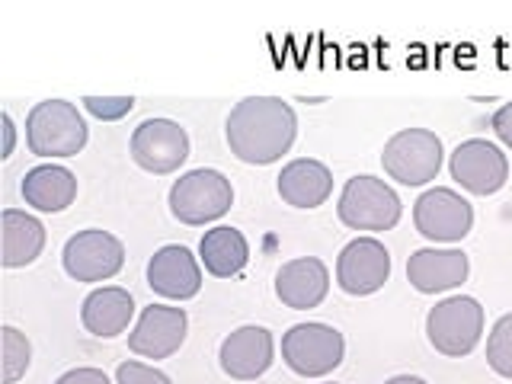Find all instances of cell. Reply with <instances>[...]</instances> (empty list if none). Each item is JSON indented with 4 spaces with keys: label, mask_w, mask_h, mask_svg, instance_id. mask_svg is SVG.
<instances>
[{
    "label": "cell",
    "mask_w": 512,
    "mask_h": 384,
    "mask_svg": "<svg viewBox=\"0 0 512 384\" xmlns=\"http://www.w3.org/2000/svg\"><path fill=\"white\" fill-rule=\"evenodd\" d=\"M295 135L298 116L279 96H247L231 109L228 125H224L231 154L240 164L253 167L276 164L295 144Z\"/></svg>",
    "instance_id": "1"
},
{
    "label": "cell",
    "mask_w": 512,
    "mask_h": 384,
    "mask_svg": "<svg viewBox=\"0 0 512 384\" xmlns=\"http://www.w3.org/2000/svg\"><path fill=\"white\" fill-rule=\"evenodd\" d=\"M26 144L39 157H74L87 144V122L68 100H42L26 116Z\"/></svg>",
    "instance_id": "2"
},
{
    "label": "cell",
    "mask_w": 512,
    "mask_h": 384,
    "mask_svg": "<svg viewBox=\"0 0 512 384\" xmlns=\"http://www.w3.org/2000/svg\"><path fill=\"white\" fill-rule=\"evenodd\" d=\"M234 205V186L221 170L199 167L183 173L170 189V212L183 224H208L228 215Z\"/></svg>",
    "instance_id": "3"
},
{
    "label": "cell",
    "mask_w": 512,
    "mask_h": 384,
    "mask_svg": "<svg viewBox=\"0 0 512 384\" xmlns=\"http://www.w3.org/2000/svg\"><path fill=\"white\" fill-rule=\"evenodd\" d=\"M480 333H484V308H480L477 298L468 295L439 301L426 317V336L432 349L448 359H461L474 352Z\"/></svg>",
    "instance_id": "4"
},
{
    "label": "cell",
    "mask_w": 512,
    "mask_h": 384,
    "mask_svg": "<svg viewBox=\"0 0 512 384\" xmlns=\"http://www.w3.org/2000/svg\"><path fill=\"white\" fill-rule=\"evenodd\" d=\"M384 173L404 186H426L442 170V141L429 128H404L381 151Z\"/></svg>",
    "instance_id": "5"
},
{
    "label": "cell",
    "mask_w": 512,
    "mask_h": 384,
    "mask_svg": "<svg viewBox=\"0 0 512 384\" xmlns=\"http://www.w3.org/2000/svg\"><path fill=\"white\" fill-rule=\"evenodd\" d=\"M336 215L352 231H391L400 221V196L378 176H352L343 186Z\"/></svg>",
    "instance_id": "6"
},
{
    "label": "cell",
    "mask_w": 512,
    "mask_h": 384,
    "mask_svg": "<svg viewBox=\"0 0 512 384\" xmlns=\"http://www.w3.org/2000/svg\"><path fill=\"white\" fill-rule=\"evenodd\" d=\"M346 356L343 333L330 324H295L282 336V359L301 378H324Z\"/></svg>",
    "instance_id": "7"
},
{
    "label": "cell",
    "mask_w": 512,
    "mask_h": 384,
    "mask_svg": "<svg viewBox=\"0 0 512 384\" xmlns=\"http://www.w3.org/2000/svg\"><path fill=\"white\" fill-rule=\"evenodd\" d=\"M413 224L426 240L436 244H458L474 228V208L468 199H461L455 189H426L413 202Z\"/></svg>",
    "instance_id": "8"
},
{
    "label": "cell",
    "mask_w": 512,
    "mask_h": 384,
    "mask_svg": "<svg viewBox=\"0 0 512 384\" xmlns=\"http://www.w3.org/2000/svg\"><path fill=\"white\" fill-rule=\"evenodd\" d=\"M64 272L77 282H106L125 266V247L116 234L87 228L77 231L61 253Z\"/></svg>",
    "instance_id": "9"
},
{
    "label": "cell",
    "mask_w": 512,
    "mask_h": 384,
    "mask_svg": "<svg viewBox=\"0 0 512 384\" xmlns=\"http://www.w3.org/2000/svg\"><path fill=\"white\" fill-rule=\"evenodd\" d=\"M189 157V135L173 119H144L132 132V160L148 173H173Z\"/></svg>",
    "instance_id": "10"
},
{
    "label": "cell",
    "mask_w": 512,
    "mask_h": 384,
    "mask_svg": "<svg viewBox=\"0 0 512 384\" xmlns=\"http://www.w3.org/2000/svg\"><path fill=\"white\" fill-rule=\"evenodd\" d=\"M448 170H452V180H458L461 189L474 192V196H493V192H500L509 180L506 154L496 148L493 141H484V138L461 141L452 154Z\"/></svg>",
    "instance_id": "11"
},
{
    "label": "cell",
    "mask_w": 512,
    "mask_h": 384,
    "mask_svg": "<svg viewBox=\"0 0 512 384\" xmlns=\"http://www.w3.org/2000/svg\"><path fill=\"white\" fill-rule=\"evenodd\" d=\"M391 276V253L375 237H356L336 260V285L346 295H375Z\"/></svg>",
    "instance_id": "12"
},
{
    "label": "cell",
    "mask_w": 512,
    "mask_h": 384,
    "mask_svg": "<svg viewBox=\"0 0 512 384\" xmlns=\"http://www.w3.org/2000/svg\"><path fill=\"white\" fill-rule=\"evenodd\" d=\"M189 317L183 308H167V304H151L144 308L138 324L128 336V349L141 359H167L186 343Z\"/></svg>",
    "instance_id": "13"
},
{
    "label": "cell",
    "mask_w": 512,
    "mask_h": 384,
    "mask_svg": "<svg viewBox=\"0 0 512 384\" xmlns=\"http://www.w3.org/2000/svg\"><path fill=\"white\" fill-rule=\"evenodd\" d=\"M218 359L224 375H231L234 381H256L276 362V343H272V333L266 327L247 324L224 336Z\"/></svg>",
    "instance_id": "14"
},
{
    "label": "cell",
    "mask_w": 512,
    "mask_h": 384,
    "mask_svg": "<svg viewBox=\"0 0 512 384\" xmlns=\"http://www.w3.org/2000/svg\"><path fill=\"white\" fill-rule=\"evenodd\" d=\"M148 285L151 292L173 298V301H189L199 295L202 288V269L186 247L167 244L160 247L151 263H148Z\"/></svg>",
    "instance_id": "15"
},
{
    "label": "cell",
    "mask_w": 512,
    "mask_h": 384,
    "mask_svg": "<svg viewBox=\"0 0 512 384\" xmlns=\"http://www.w3.org/2000/svg\"><path fill=\"white\" fill-rule=\"evenodd\" d=\"M471 272V260L464 250H436V247H423L416 250L407 260V279L416 292L423 295H436L448 292V288H458Z\"/></svg>",
    "instance_id": "16"
},
{
    "label": "cell",
    "mask_w": 512,
    "mask_h": 384,
    "mask_svg": "<svg viewBox=\"0 0 512 384\" xmlns=\"http://www.w3.org/2000/svg\"><path fill=\"white\" fill-rule=\"evenodd\" d=\"M330 292V272L317 256H298L276 272V298L292 311H311Z\"/></svg>",
    "instance_id": "17"
},
{
    "label": "cell",
    "mask_w": 512,
    "mask_h": 384,
    "mask_svg": "<svg viewBox=\"0 0 512 384\" xmlns=\"http://www.w3.org/2000/svg\"><path fill=\"white\" fill-rule=\"evenodd\" d=\"M0 247H4L0 263L7 269L36 263L45 247V224L36 215L20 212V208H4V215H0Z\"/></svg>",
    "instance_id": "18"
},
{
    "label": "cell",
    "mask_w": 512,
    "mask_h": 384,
    "mask_svg": "<svg viewBox=\"0 0 512 384\" xmlns=\"http://www.w3.org/2000/svg\"><path fill=\"white\" fill-rule=\"evenodd\" d=\"M279 196L292 208H317L330 199L333 176L327 164H320L314 157H298L292 164H285L279 173Z\"/></svg>",
    "instance_id": "19"
},
{
    "label": "cell",
    "mask_w": 512,
    "mask_h": 384,
    "mask_svg": "<svg viewBox=\"0 0 512 384\" xmlns=\"http://www.w3.org/2000/svg\"><path fill=\"white\" fill-rule=\"evenodd\" d=\"M132 317H135V298L119 285L96 288V292L84 298V308H80L84 327L93 336H100V340H112V336L125 333Z\"/></svg>",
    "instance_id": "20"
},
{
    "label": "cell",
    "mask_w": 512,
    "mask_h": 384,
    "mask_svg": "<svg viewBox=\"0 0 512 384\" xmlns=\"http://www.w3.org/2000/svg\"><path fill=\"white\" fill-rule=\"evenodd\" d=\"M20 192H23L26 205L55 215V212H64V208L77 199V176L68 167L42 164V167H32L23 176Z\"/></svg>",
    "instance_id": "21"
},
{
    "label": "cell",
    "mask_w": 512,
    "mask_h": 384,
    "mask_svg": "<svg viewBox=\"0 0 512 384\" xmlns=\"http://www.w3.org/2000/svg\"><path fill=\"white\" fill-rule=\"evenodd\" d=\"M199 256L205 269L212 272L215 279H231L250 260V244L247 237L240 234L231 224H218V228L205 231L199 240Z\"/></svg>",
    "instance_id": "22"
},
{
    "label": "cell",
    "mask_w": 512,
    "mask_h": 384,
    "mask_svg": "<svg viewBox=\"0 0 512 384\" xmlns=\"http://www.w3.org/2000/svg\"><path fill=\"white\" fill-rule=\"evenodd\" d=\"M487 362L496 375L512 378V314H503L487 336Z\"/></svg>",
    "instance_id": "23"
},
{
    "label": "cell",
    "mask_w": 512,
    "mask_h": 384,
    "mask_svg": "<svg viewBox=\"0 0 512 384\" xmlns=\"http://www.w3.org/2000/svg\"><path fill=\"white\" fill-rule=\"evenodd\" d=\"M0 340H4V384H13L16 378L26 375L29 359H32V346L16 327L0 330Z\"/></svg>",
    "instance_id": "24"
},
{
    "label": "cell",
    "mask_w": 512,
    "mask_h": 384,
    "mask_svg": "<svg viewBox=\"0 0 512 384\" xmlns=\"http://www.w3.org/2000/svg\"><path fill=\"white\" fill-rule=\"evenodd\" d=\"M87 112H93L96 119L103 122H116L135 109V96H84Z\"/></svg>",
    "instance_id": "25"
},
{
    "label": "cell",
    "mask_w": 512,
    "mask_h": 384,
    "mask_svg": "<svg viewBox=\"0 0 512 384\" xmlns=\"http://www.w3.org/2000/svg\"><path fill=\"white\" fill-rule=\"evenodd\" d=\"M116 384H173L164 372H157V368L144 365V362H122L116 368Z\"/></svg>",
    "instance_id": "26"
},
{
    "label": "cell",
    "mask_w": 512,
    "mask_h": 384,
    "mask_svg": "<svg viewBox=\"0 0 512 384\" xmlns=\"http://www.w3.org/2000/svg\"><path fill=\"white\" fill-rule=\"evenodd\" d=\"M55 384H112L103 368H71Z\"/></svg>",
    "instance_id": "27"
},
{
    "label": "cell",
    "mask_w": 512,
    "mask_h": 384,
    "mask_svg": "<svg viewBox=\"0 0 512 384\" xmlns=\"http://www.w3.org/2000/svg\"><path fill=\"white\" fill-rule=\"evenodd\" d=\"M490 125H493V132H496V138H500L506 148H512V103H503L500 109L493 112V119H490Z\"/></svg>",
    "instance_id": "28"
},
{
    "label": "cell",
    "mask_w": 512,
    "mask_h": 384,
    "mask_svg": "<svg viewBox=\"0 0 512 384\" xmlns=\"http://www.w3.org/2000/svg\"><path fill=\"white\" fill-rule=\"evenodd\" d=\"M13 138H16V132H13V119L4 112V154H0V157H10V154H13Z\"/></svg>",
    "instance_id": "29"
},
{
    "label": "cell",
    "mask_w": 512,
    "mask_h": 384,
    "mask_svg": "<svg viewBox=\"0 0 512 384\" xmlns=\"http://www.w3.org/2000/svg\"><path fill=\"white\" fill-rule=\"evenodd\" d=\"M384 384H426V381L416 378V375H397V378H388Z\"/></svg>",
    "instance_id": "30"
}]
</instances>
